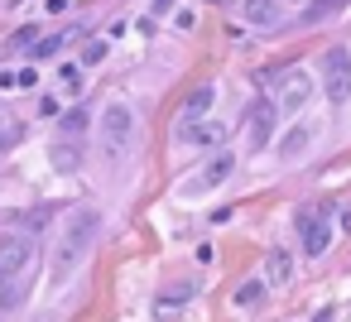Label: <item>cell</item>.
I'll use <instances>...</instances> for the list:
<instances>
[{
	"label": "cell",
	"instance_id": "1",
	"mask_svg": "<svg viewBox=\"0 0 351 322\" xmlns=\"http://www.w3.org/2000/svg\"><path fill=\"white\" fill-rule=\"evenodd\" d=\"M97 231H101V216H97L92 207H77V212L68 216V226H63V240H58V260H53V269H58V274H68V269L92 250Z\"/></svg>",
	"mask_w": 351,
	"mask_h": 322
},
{
	"label": "cell",
	"instance_id": "2",
	"mask_svg": "<svg viewBox=\"0 0 351 322\" xmlns=\"http://www.w3.org/2000/svg\"><path fill=\"white\" fill-rule=\"evenodd\" d=\"M101 149H106V159H125L135 149V111L125 101H111L101 111Z\"/></svg>",
	"mask_w": 351,
	"mask_h": 322
},
{
	"label": "cell",
	"instance_id": "3",
	"mask_svg": "<svg viewBox=\"0 0 351 322\" xmlns=\"http://www.w3.org/2000/svg\"><path fill=\"white\" fill-rule=\"evenodd\" d=\"M293 226H298V236H303V255H308V260L327 255V245H332V207H327V202L298 207Z\"/></svg>",
	"mask_w": 351,
	"mask_h": 322
},
{
	"label": "cell",
	"instance_id": "4",
	"mask_svg": "<svg viewBox=\"0 0 351 322\" xmlns=\"http://www.w3.org/2000/svg\"><path fill=\"white\" fill-rule=\"evenodd\" d=\"M322 92L337 106L351 97V53L346 49H327V58H322Z\"/></svg>",
	"mask_w": 351,
	"mask_h": 322
},
{
	"label": "cell",
	"instance_id": "5",
	"mask_svg": "<svg viewBox=\"0 0 351 322\" xmlns=\"http://www.w3.org/2000/svg\"><path fill=\"white\" fill-rule=\"evenodd\" d=\"M274 121H279V106H274V101H265V97L250 101V106H245V145H250V149H265V145L274 140Z\"/></svg>",
	"mask_w": 351,
	"mask_h": 322
},
{
	"label": "cell",
	"instance_id": "6",
	"mask_svg": "<svg viewBox=\"0 0 351 322\" xmlns=\"http://www.w3.org/2000/svg\"><path fill=\"white\" fill-rule=\"evenodd\" d=\"M34 264V240L29 236H0V279H15Z\"/></svg>",
	"mask_w": 351,
	"mask_h": 322
},
{
	"label": "cell",
	"instance_id": "7",
	"mask_svg": "<svg viewBox=\"0 0 351 322\" xmlns=\"http://www.w3.org/2000/svg\"><path fill=\"white\" fill-rule=\"evenodd\" d=\"M313 101V77L303 73V68H289L284 77H279V106L284 111H303Z\"/></svg>",
	"mask_w": 351,
	"mask_h": 322
},
{
	"label": "cell",
	"instance_id": "8",
	"mask_svg": "<svg viewBox=\"0 0 351 322\" xmlns=\"http://www.w3.org/2000/svg\"><path fill=\"white\" fill-rule=\"evenodd\" d=\"M231 169H236V159H231V149H226V154H212L202 173H193V178H183V193H207V188H217V183H226V178H231Z\"/></svg>",
	"mask_w": 351,
	"mask_h": 322
},
{
	"label": "cell",
	"instance_id": "9",
	"mask_svg": "<svg viewBox=\"0 0 351 322\" xmlns=\"http://www.w3.org/2000/svg\"><path fill=\"white\" fill-rule=\"evenodd\" d=\"M188 298H193V284H188V279L164 284V288L154 293V317H159V322H173V317L188 308Z\"/></svg>",
	"mask_w": 351,
	"mask_h": 322
},
{
	"label": "cell",
	"instance_id": "10",
	"mask_svg": "<svg viewBox=\"0 0 351 322\" xmlns=\"http://www.w3.org/2000/svg\"><path fill=\"white\" fill-rule=\"evenodd\" d=\"M226 140V125L221 121H193V125H178V145H193V149H212Z\"/></svg>",
	"mask_w": 351,
	"mask_h": 322
},
{
	"label": "cell",
	"instance_id": "11",
	"mask_svg": "<svg viewBox=\"0 0 351 322\" xmlns=\"http://www.w3.org/2000/svg\"><path fill=\"white\" fill-rule=\"evenodd\" d=\"M241 20H245L250 29H274L284 15H279V0H245V5H241Z\"/></svg>",
	"mask_w": 351,
	"mask_h": 322
},
{
	"label": "cell",
	"instance_id": "12",
	"mask_svg": "<svg viewBox=\"0 0 351 322\" xmlns=\"http://www.w3.org/2000/svg\"><path fill=\"white\" fill-rule=\"evenodd\" d=\"M212 97H217V87H212V82L193 87V92H188V101L178 106V125H193V121H202V111L212 106Z\"/></svg>",
	"mask_w": 351,
	"mask_h": 322
},
{
	"label": "cell",
	"instance_id": "13",
	"mask_svg": "<svg viewBox=\"0 0 351 322\" xmlns=\"http://www.w3.org/2000/svg\"><path fill=\"white\" fill-rule=\"evenodd\" d=\"M265 279H269L274 288H284V284L293 279V255H289L284 245H269V255H265Z\"/></svg>",
	"mask_w": 351,
	"mask_h": 322
},
{
	"label": "cell",
	"instance_id": "14",
	"mask_svg": "<svg viewBox=\"0 0 351 322\" xmlns=\"http://www.w3.org/2000/svg\"><path fill=\"white\" fill-rule=\"evenodd\" d=\"M49 159H53V169H58V173H77V169H82V149H77V145H68V140H58V145L49 149Z\"/></svg>",
	"mask_w": 351,
	"mask_h": 322
},
{
	"label": "cell",
	"instance_id": "15",
	"mask_svg": "<svg viewBox=\"0 0 351 322\" xmlns=\"http://www.w3.org/2000/svg\"><path fill=\"white\" fill-rule=\"evenodd\" d=\"M337 10H346V0H308V10H303V29H313V25L332 20Z\"/></svg>",
	"mask_w": 351,
	"mask_h": 322
},
{
	"label": "cell",
	"instance_id": "16",
	"mask_svg": "<svg viewBox=\"0 0 351 322\" xmlns=\"http://www.w3.org/2000/svg\"><path fill=\"white\" fill-rule=\"evenodd\" d=\"M87 125H92V116H87L82 106H73V111L63 116V140H73V145H77V140L87 135Z\"/></svg>",
	"mask_w": 351,
	"mask_h": 322
},
{
	"label": "cell",
	"instance_id": "17",
	"mask_svg": "<svg viewBox=\"0 0 351 322\" xmlns=\"http://www.w3.org/2000/svg\"><path fill=\"white\" fill-rule=\"evenodd\" d=\"M308 145H313V130H308V125H293V130H289V140H284V159L308 154Z\"/></svg>",
	"mask_w": 351,
	"mask_h": 322
},
{
	"label": "cell",
	"instance_id": "18",
	"mask_svg": "<svg viewBox=\"0 0 351 322\" xmlns=\"http://www.w3.org/2000/svg\"><path fill=\"white\" fill-rule=\"evenodd\" d=\"M260 298H265V279H245V284L236 288V303H241V308H255Z\"/></svg>",
	"mask_w": 351,
	"mask_h": 322
},
{
	"label": "cell",
	"instance_id": "19",
	"mask_svg": "<svg viewBox=\"0 0 351 322\" xmlns=\"http://www.w3.org/2000/svg\"><path fill=\"white\" fill-rule=\"evenodd\" d=\"M101 58H106V39H87V44H82V63H87V68H97Z\"/></svg>",
	"mask_w": 351,
	"mask_h": 322
},
{
	"label": "cell",
	"instance_id": "20",
	"mask_svg": "<svg viewBox=\"0 0 351 322\" xmlns=\"http://www.w3.org/2000/svg\"><path fill=\"white\" fill-rule=\"evenodd\" d=\"M68 44V34H53V39H39V49H34V58H53L58 49Z\"/></svg>",
	"mask_w": 351,
	"mask_h": 322
},
{
	"label": "cell",
	"instance_id": "21",
	"mask_svg": "<svg viewBox=\"0 0 351 322\" xmlns=\"http://www.w3.org/2000/svg\"><path fill=\"white\" fill-rule=\"evenodd\" d=\"M63 82H68V92L77 97V92H82V68H77V63H63Z\"/></svg>",
	"mask_w": 351,
	"mask_h": 322
},
{
	"label": "cell",
	"instance_id": "22",
	"mask_svg": "<svg viewBox=\"0 0 351 322\" xmlns=\"http://www.w3.org/2000/svg\"><path fill=\"white\" fill-rule=\"evenodd\" d=\"M20 87H29V92H34V87H39V73H34V68H25V73H20Z\"/></svg>",
	"mask_w": 351,
	"mask_h": 322
},
{
	"label": "cell",
	"instance_id": "23",
	"mask_svg": "<svg viewBox=\"0 0 351 322\" xmlns=\"http://www.w3.org/2000/svg\"><path fill=\"white\" fill-rule=\"evenodd\" d=\"M10 303V279H0V308Z\"/></svg>",
	"mask_w": 351,
	"mask_h": 322
},
{
	"label": "cell",
	"instance_id": "24",
	"mask_svg": "<svg viewBox=\"0 0 351 322\" xmlns=\"http://www.w3.org/2000/svg\"><path fill=\"white\" fill-rule=\"evenodd\" d=\"M10 140H15V130H0V149H10Z\"/></svg>",
	"mask_w": 351,
	"mask_h": 322
},
{
	"label": "cell",
	"instance_id": "25",
	"mask_svg": "<svg viewBox=\"0 0 351 322\" xmlns=\"http://www.w3.org/2000/svg\"><path fill=\"white\" fill-rule=\"evenodd\" d=\"M0 87H20V77H10V73H0Z\"/></svg>",
	"mask_w": 351,
	"mask_h": 322
},
{
	"label": "cell",
	"instance_id": "26",
	"mask_svg": "<svg viewBox=\"0 0 351 322\" xmlns=\"http://www.w3.org/2000/svg\"><path fill=\"white\" fill-rule=\"evenodd\" d=\"M169 5H173V0H154V10H169Z\"/></svg>",
	"mask_w": 351,
	"mask_h": 322
},
{
	"label": "cell",
	"instance_id": "27",
	"mask_svg": "<svg viewBox=\"0 0 351 322\" xmlns=\"http://www.w3.org/2000/svg\"><path fill=\"white\" fill-rule=\"evenodd\" d=\"M212 5H221V0H212Z\"/></svg>",
	"mask_w": 351,
	"mask_h": 322
}]
</instances>
